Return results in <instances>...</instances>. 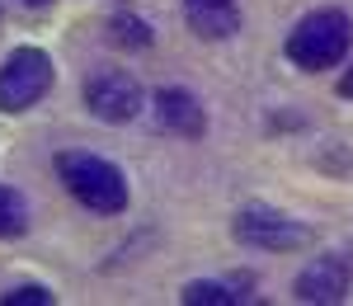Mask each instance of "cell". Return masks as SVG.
I'll return each instance as SVG.
<instances>
[{
	"label": "cell",
	"instance_id": "cell-10",
	"mask_svg": "<svg viewBox=\"0 0 353 306\" xmlns=\"http://www.w3.org/2000/svg\"><path fill=\"white\" fill-rule=\"evenodd\" d=\"M109 38L118 48H123V43H128V48H146V43H151V28L141 24V19H123V14H118L109 24Z\"/></svg>",
	"mask_w": 353,
	"mask_h": 306
},
{
	"label": "cell",
	"instance_id": "cell-12",
	"mask_svg": "<svg viewBox=\"0 0 353 306\" xmlns=\"http://www.w3.org/2000/svg\"><path fill=\"white\" fill-rule=\"evenodd\" d=\"M0 302H5V306H52V292L28 283V287H14V292H5Z\"/></svg>",
	"mask_w": 353,
	"mask_h": 306
},
{
	"label": "cell",
	"instance_id": "cell-7",
	"mask_svg": "<svg viewBox=\"0 0 353 306\" xmlns=\"http://www.w3.org/2000/svg\"><path fill=\"white\" fill-rule=\"evenodd\" d=\"M156 123L179 132V137H203L208 118H203V104L193 99L189 90H161L156 94Z\"/></svg>",
	"mask_w": 353,
	"mask_h": 306
},
{
	"label": "cell",
	"instance_id": "cell-9",
	"mask_svg": "<svg viewBox=\"0 0 353 306\" xmlns=\"http://www.w3.org/2000/svg\"><path fill=\"white\" fill-rule=\"evenodd\" d=\"M24 231H28V207H24V198L14 194V189H5V184H0V241L24 236Z\"/></svg>",
	"mask_w": 353,
	"mask_h": 306
},
{
	"label": "cell",
	"instance_id": "cell-1",
	"mask_svg": "<svg viewBox=\"0 0 353 306\" xmlns=\"http://www.w3.org/2000/svg\"><path fill=\"white\" fill-rule=\"evenodd\" d=\"M57 174L66 184V194L76 198L81 207L99 212V217H113L128 207V179L123 170L104 161V156H90V151H61L57 156Z\"/></svg>",
	"mask_w": 353,
	"mask_h": 306
},
{
	"label": "cell",
	"instance_id": "cell-13",
	"mask_svg": "<svg viewBox=\"0 0 353 306\" xmlns=\"http://www.w3.org/2000/svg\"><path fill=\"white\" fill-rule=\"evenodd\" d=\"M339 94H344V99H353V66L339 76Z\"/></svg>",
	"mask_w": 353,
	"mask_h": 306
},
{
	"label": "cell",
	"instance_id": "cell-6",
	"mask_svg": "<svg viewBox=\"0 0 353 306\" xmlns=\"http://www.w3.org/2000/svg\"><path fill=\"white\" fill-rule=\"evenodd\" d=\"M349 292V259L321 254L316 264H306L297 274V297L301 302H344Z\"/></svg>",
	"mask_w": 353,
	"mask_h": 306
},
{
	"label": "cell",
	"instance_id": "cell-4",
	"mask_svg": "<svg viewBox=\"0 0 353 306\" xmlns=\"http://www.w3.org/2000/svg\"><path fill=\"white\" fill-rule=\"evenodd\" d=\"M85 104H90L94 118H104V123H128V118L141 113V85L128 71L104 66V71H94L85 81Z\"/></svg>",
	"mask_w": 353,
	"mask_h": 306
},
{
	"label": "cell",
	"instance_id": "cell-2",
	"mask_svg": "<svg viewBox=\"0 0 353 306\" xmlns=\"http://www.w3.org/2000/svg\"><path fill=\"white\" fill-rule=\"evenodd\" d=\"M349 43H353L349 14L344 10H316V14H306L292 28L288 57L297 61L301 71H325V66H339L349 57Z\"/></svg>",
	"mask_w": 353,
	"mask_h": 306
},
{
	"label": "cell",
	"instance_id": "cell-3",
	"mask_svg": "<svg viewBox=\"0 0 353 306\" xmlns=\"http://www.w3.org/2000/svg\"><path fill=\"white\" fill-rule=\"evenodd\" d=\"M52 90V57L43 48H14L0 66V113H24Z\"/></svg>",
	"mask_w": 353,
	"mask_h": 306
},
{
	"label": "cell",
	"instance_id": "cell-11",
	"mask_svg": "<svg viewBox=\"0 0 353 306\" xmlns=\"http://www.w3.org/2000/svg\"><path fill=\"white\" fill-rule=\"evenodd\" d=\"M184 302L189 306H231L236 292H226L217 283H189V287H184Z\"/></svg>",
	"mask_w": 353,
	"mask_h": 306
},
{
	"label": "cell",
	"instance_id": "cell-8",
	"mask_svg": "<svg viewBox=\"0 0 353 306\" xmlns=\"http://www.w3.org/2000/svg\"><path fill=\"white\" fill-rule=\"evenodd\" d=\"M184 19L198 38H231L241 28V5L236 0H184Z\"/></svg>",
	"mask_w": 353,
	"mask_h": 306
},
{
	"label": "cell",
	"instance_id": "cell-5",
	"mask_svg": "<svg viewBox=\"0 0 353 306\" xmlns=\"http://www.w3.org/2000/svg\"><path fill=\"white\" fill-rule=\"evenodd\" d=\"M236 241L241 245H254V250H297L311 241V231L283 212H269V207H245L236 217Z\"/></svg>",
	"mask_w": 353,
	"mask_h": 306
},
{
	"label": "cell",
	"instance_id": "cell-14",
	"mask_svg": "<svg viewBox=\"0 0 353 306\" xmlns=\"http://www.w3.org/2000/svg\"><path fill=\"white\" fill-rule=\"evenodd\" d=\"M24 5H52V0H24Z\"/></svg>",
	"mask_w": 353,
	"mask_h": 306
}]
</instances>
